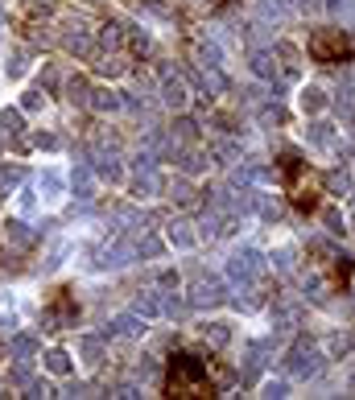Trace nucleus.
Returning <instances> with one entry per match:
<instances>
[{"mask_svg":"<svg viewBox=\"0 0 355 400\" xmlns=\"http://www.w3.org/2000/svg\"><path fill=\"white\" fill-rule=\"evenodd\" d=\"M46 372H50V376H71L74 359L67 351H46Z\"/></svg>","mask_w":355,"mask_h":400,"instance_id":"obj_17","label":"nucleus"},{"mask_svg":"<svg viewBox=\"0 0 355 400\" xmlns=\"http://www.w3.org/2000/svg\"><path fill=\"white\" fill-rule=\"evenodd\" d=\"M166 239L174 244V248H194V244H198V236L190 232V223H169Z\"/></svg>","mask_w":355,"mask_h":400,"instance_id":"obj_19","label":"nucleus"},{"mask_svg":"<svg viewBox=\"0 0 355 400\" xmlns=\"http://www.w3.org/2000/svg\"><path fill=\"white\" fill-rule=\"evenodd\" d=\"M203 338H207L211 347H223V343L232 338V330L223 326V322H211V326H203Z\"/></svg>","mask_w":355,"mask_h":400,"instance_id":"obj_29","label":"nucleus"},{"mask_svg":"<svg viewBox=\"0 0 355 400\" xmlns=\"http://www.w3.org/2000/svg\"><path fill=\"white\" fill-rule=\"evenodd\" d=\"M0 128H4L9 137H21V132H25L21 112H17V108H4V112H0Z\"/></svg>","mask_w":355,"mask_h":400,"instance_id":"obj_24","label":"nucleus"},{"mask_svg":"<svg viewBox=\"0 0 355 400\" xmlns=\"http://www.w3.org/2000/svg\"><path fill=\"white\" fill-rule=\"evenodd\" d=\"M322 223H327V232H331V236H343V232H347V227H343V215H339V211H327V215H322Z\"/></svg>","mask_w":355,"mask_h":400,"instance_id":"obj_37","label":"nucleus"},{"mask_svg":"<svg viewBox=\"0 0 355 400\" xmlns=\"http://www.w3.org/2000/svg\"><path fill=\"white\" fill-rule=\"evenodd\" d=\"M302 108H306V112H322V108H327L322 87H306V91H302Z\"/></svg>","mask_w":355,"mask_h":400,"instance_id":"obj_27","label":"nucleus"},{"mask_svg":"<svg viewBox=\"0 0 355 400\" xmlns=\"http://www.w3.org/2000/svg\"><path fill=\"white\" fill-rule=\"evenodd\" d=\"M186 99H190V91H186V83H182L178 74L162 83V103H166V108H186Z\"/></svg>","mask_w":355,"mask_h":400,"instance_id":"obj_10","label":"nucleus"},{"mask_svg":"<svg viewBox=\"0 0 355 400\" xmlns=\"http://www.w3.org/2000/svg\"><path fill=\"white\" fill-rule=\"evenodd\" d=\"M87 103H91L95 112H116V108H120V91H108V87H99V91L87 95Z\"/></svg>","mask_w":355,"mask_h":400,"instance_id":"obj_18","label":"nucleus"},{"mask_svg":"<svg viewBox=\"0 0 355 400\" xmlns=\"http://www.w3.org/2000/svg\"><path fill=\"white\" fill-rule=\"evenodd\" d=\"M141 13H145V17H157V21H169V8H166V4H157V0H145Z\"/></svg>","mask_w":355,"mask_h":400,"instance_id":"obj_35","label":"nucleus"},{"mask_svg":"<svg viewBox=\"0 0 355 400\" xmlns=\"http://www.w3.org/2000/svg\"><path fill=\"white\" fill-rule=\"evenodd\" d=\"M169 198H174V202H182V207H194V202H198V198H194V186H190L186 178H182V182H174V194H169Z\"/></svg>","mask_w":355,"mask_h":400,"instance_id":"obj_30","label":"nucleus"},{"mask_svg":"<svg viewBox=\"0 0 355 400\" xmlns=\"http://www.w3.org/2000/svg\"><path fill=\"white\" fill-rule=\"evenodd\" d=\"M95 71H99V74H124V71H128V62H124V58H120V54H112V58H108V54H103V58H99V62H95Z\"/></svg>","mask_w":355,"mask_h":400,"instance_id":"obj_26","label":"nucleus"},{"mask_svg":"<svg viewBox=\"0 0 355 400\" xmlns=\"http://www.w3.org/2000/svg\"><path fill=\"white\" fill-rule=\"evenodd\" d=\"M264 396H285V384L281 379H269V384H264Z\"/></svg>","mask_w":355,"mask_h":400,"instance_id":"obj_44","label":"nucleus"},{"mask_svg":"<svg viewBox=\"0 0 355 400\" xmlns=\"http://www.w3.org/2000/svg\"><path fill=\"white\" fill-rule=\"evenodd\" d=\"M128 42H133V50H149V33L133 29V33H128Z\"/></svg>","mask_w":355,"mask_h":400,"instance_id":"obj_42","label":"nucleus"},{"mask_svg":"<svg viewBox=\"0 0 355 400\" xmlns=\"http://www.w3.org/2000/svg\"><path fill=\"white\" fill-rule=\"evenodd\" d=\"M327 351H331V355H347V351H351V338H347V334H334L331 343H327Z\"/></svg>","mask_w":355,"mask_h":400,"instance_id":"obj_38","label":"nucleus"},{"mask_svg":"<svg viewBox=\"0 0 355 400\" xmlns=\"http://www.w3.org/2000/svg\"><path fill=\"white\" fill-rule=\"evenodd\" d=\"M162 306H166V293H157V289H145L141 297L133 302V309H137L141 318H157V314H162Z\"/></svg>","mask_w":355,"mask_h":400,"instance_id":"obj_12","label":"nucleus"},{"mask_svg":"<svg viewBox=\"0 0 355 400\" xmlns=\"http://www.w3.org/2000/svg\"><path fill=\"white\" fill-rule=\"evenodd\" d=\"M182 169H186V173H203V169H207V157H203V153H186V157H182Z\"/></svg>","mask_w":355,"mask_h":400,"instance_id":"obj_34","label":"nucleus"},{"mask_svg":"<svg viewBox=\"0 0 355 400\" xmlns=\"http://www.w3.org/2000/svg\"><path fill=\"white\" fill-rule=\"evenodd\" d=\"M33 351H38V338H33V334H13V338H9V355H13V359L29 363Z\"/></svg>","mask_w":355,"mask_h":400,"instance_id":"obj_15","label":"nucleus"},{"mask_svg":"<svg viewBox=\"0 0 355 400\" xmlns=\"http://www.w3.org/2000/svg\"><path fill=\"white\" fill-rule=\"evenodd\" d=\"M4 239H13L17 248H33L38 232H29V223H25V219H9V223H4Z\"/></svg>","mask_w":355,"mask_h":400,"instance_id":"obj_13","label":"nucleus"},{"mask_svg":"<svg viewBox=\"0 0 355 400\" xmlns=\"http://www.w3.org/2000/svg\"><path fill=\"white\" fill-rule=\"evenodd\" d=\"M261 13L273 17V21H281L285 13H289V0H261Z\"/></svg>","mask_w":355,"mask_h":400,"instance_id":"obj_33","label":"nucleus"},{"mask_svg":"<svg viewBox=\"0 0 355 400\" xmlns=\"http://www.w3.org/2000/svg\"><path fill=\"white\" fill-rule=\"evenodd\" d=\"M25 396H54V392H50V384H46V379H33Z\"/></svg>","mask_w":355,"mask_h":400,"instance_id":"obj_40","label":"nucleus"},{"mask_svg":"<svg viewBox=\"0 0 355 400\" xmlns=\"http://www.w3.org/2000/svg\"><path fill=\"white\" fill-rule=\"evenodd\" d=\"M99 42H103V50H120V46H124V33H120V25H103Z\"/></svg>","mask_w":355,"mask_h":400,"instance_id":"obj_31","label":"nucleus"},{"mask_svg":"<svg viewBox=\"0 0 355 400\" xmlns=\"http://www.w3.org/2000/svg\"><path fill=\"white\" fill-rule=\"evenodd\" d=\"M95 173H99V178H108V182H120V178H124V169H120L112 157H95Z\"/></svg>","mask_w":355,"mask_h":400,"instance_id":"obj_25","label":"nucleus"},{"mask_svg":"<svg viewBox=\"0 0 355 400\" xmlns=\"http://www.w3.org/2000/svg\"><path fill=\"white\" fill-rule=\"evenodd\" d=\"M343 4H347V0H327V8H331V13H339Z\"/></svg>","mask_w":355,"mask_h":400,"instance_id":"obj_47","label":"nucleus"},{"mask_svg":"<svg viewBox=\"0 0 355 400\" xmlns=\"http://www.w3.org/2000/svg\"><path fill=\"white\" fill-rule=\"evenodd\" d=\"M145 330H149V326H145V318L133 309V314H120L116 322L103 330V338H116V334H120V338H141Z\"/></svg>","mask_w":355,"mask_h":400,"instance_id":"obj_5","label":"nucleus"},{"mask_svg":"<svg viewBox=\"0 0 355 400\" xmlns=\"http://www.w3.org/2000/svg\"><path fill=\"white\" fill-rule=\"evenodd\" d=\"M219 302H223V281H219V277L198 281L194 293H190V306H219Z\"/></svg>","mask_w":355,"mask_h":400,"instance_id":"obj_6","label":"nucleus"},{"mask_svg":"<svg viewBox=\"0 0 355 400\" xmlns=\"http://www.w3.org/2000/svg\"><path fill=\"white\" fill-rule=\"evenodd\" d=\"M71 190H74V198H79V202H91V198H95L91 165H74V169H71Z\"/></svg>","mask_w":355,"mask_h":400,"instance_id":"obj_7","label":"nucleus"},{"mask_svg":"<svg viewBox=\"0 0 355 400\" xmlns=\"http://www.w3.org/2000/svg\"><path fill=\"white\" fill-rule=\"evenodd\" d=\"M252 74L273 79V74H277V54H264V50H257V54H252Z\"/></svg>","mask_w":355,"mask_h":400,"instance_id":"obj_22","label":"nucleus"},{"mask_svg":"<svg viewBox=\"0 0 355 400\" xmlns=\"http://www.w3.org/2000/svg\"><path fill=\"white\" fill-rule=\"evenodd\" d=\"M351 223H355V202H351Z\"/></svg>","mask_w":355,"mask_h":400,"instance_id":"obj_48","label":"nucleus"},{"mask_svg":"<svg viewBox=\"0 0 355 400\" xmlns=\"http://www.w3.org/2000/svg\"><path fill=\"white\" fill-rule=\"evenodd\" d=\"M327 186H331V194H347L351 190V173L347 169H334L331 178H327Z\"/></svg>","mask_w":355,"mask_h":400,"instance_id":"obj_32","label":"nucleus"},{"mask_svg":"<svg viewBox=\"0 0 355 400\" xmlns=\"http://www.w3.org/2000/svg\"><path fill=\"white\" fill-rule=\"evenodd\" d=\"M137 198H153V194H157V190H162V178H157V173H153V169H141V178H137Z\"/></svg>","mask_w":355,"mask_h":400,"instance_id":"obj_23","label":"nucleus"},{"mask_svg":"<svg viewBox=\"0 0 355 400\" xmlns=\"http://www.w3.org/2000/svg\"><path fill=\"white\" fill-rule=\"evenodd\" d=\"M74 318H79V309L71 306V302H58V306L46 314V330H62V326H71Z\"/></svg>","mask_w":355,"mask_h":400,"instance_id":"obj_14","label":"nucleus"},{"mask_svg":"<svg viewBox=\"0 0 355 400\" xmlns=\"http://www.w3.org/2000/svg\"><path fill=\"white\" fill-rule=\"evenodd\" d=\"M174 128H178V137H182V141H190V137H194V128H198V124H194V120H178V124H174Z\"/></svg>","mask_w":355,"mask_h":400,"instance_id":"obj_41","label":"nucleus"},{"mask_svg":"<svg viewBox=\"0 0 355 400\" xmlns=\"http://www.w3.org/2000/svg\"><path fill=\"white\" fill-rule=\"evenodd\" d=\"M285 372H289L293 379H314L318 372H322V351L310 347V343L289 347V355H285Z\"/></svg>","mask_w":355,"mask_h":400,"instance_id":"obj_2","label":"nucleus"},{"mask_svg":"<svg viewBox=\"0 0 355 400\" xmlns=\"http://www.w3.org/2000/svg\"><path fill=\"white\" fill-rule=\"evenodd\" d=\"M21 108H25V112H42V108H46V95H42V91H25Z\"/></svg>","mask_w":355,"mask_h":400,"instance_id":"obj_36","label":"nucleus"},{"mask_svg":"<svg viewBox=\"0 0 355 400\" xmlns=\"http://www.w3.org/2000/svg\"><path fill=\"white\" fill-rule=\"evenodd\" d=\"M310 54H314V62H339V58L351 54V42H347L339 29H318V33L310 38Z\"/></svg>","mask_w":355,"mask_h":400,"instance_id":"obj_3","label":"nucleus"},{"mask_svg":"<svg viewBox=\"0 0 355 400\" xmlns=\"http://www.w3.org/2000/svg\"><path fill=\"white\" fill-rule=\"evenodd\" d=\"M87 95H91V87H87V79H83V74L67 83V99H71V103H87Z\"/></svg>","mask_w":355,"mask_h":400,"instance_id":"obj_28","label":"nucleus"},{"mask_svg":"<svg viewBox=\"0 0 355 400\" xmlns=\"http://www.w3.org/2000/svg\"><path fill=\"white\" fill-rule=\"evenodd\" d=\"M257 211H261V219L264 223H277V219H281V202H277V198H273V194H257Z\"/></svg>","mask_w":355,"mask_h":400,"instance_id":"obj_21","label":"nucleus"},{"mask_svg":"<svg viewBox=\"0 0 355 400\" xmlns=\"http://www.w3.org/2000/svg\"><path fill=\"white\" fill-rule=\"evenodd\" d=\"M25 71H29V50L17 46L13 54H9V62H4V74H9V79H21Z\"/></svg>","mask_w":355,"mask_h":400,"instance_id":"obj_20","label":"nucleus"},{"mask_svg":"<svg viewBox=\"0 0 355 400\" xmlns=\"http://www.w3.org/2000/svg\"><path fill=\"white\" fill-rule=\"evenodd\" d=\"M79 355H83V363H99L103 359V334H83L79 338Z\"/></svg>","mask_w":355,"mask_h":400,"instance_id":"obj_16","label":"nucleus"},{"mask_svg":"<svg viewBox=\"0 0 355 400\" xmlns=\"http://www.w3.org/2000/svg\"><path fill=\"white\" fill-rule=\"evenodd\" d=\"M174 396H198V392H211V379H207V363L194 359V355H174Z\"/></svg>","mask_w":355,"mask_h":400,"instance_id":"obj_1","label":"nucleus"},{"mask_svg":"<svg viewBox=\"0 0 355 400\" xmlns=\"http://www.w3.org/2000/svg\"><path fill=\"white\" fill-rule=\"evenodd\" d=\"M33 207H38L33 190H21V198H17V211H21V215H33Z\"/></svg>","mask_w":355,"mask_h":400,"instance_id":"obj_39","label":"nucleus"},{"mask_svg":"<svg viewBox=\"0 0 355 400\" xmlns=\"http://www.w3.org/2000/svg\"><path fill=\"white\" fill-rule=\"evenodd\" d=\"M273 54H277V58H285V62H293V58H298V46H289V42H281V46L273 50Z\"/></svg>","mask_w":355,"mask_h":400,"instance_id":"obj_43","label":"nucleus"},{"mask_svg":"<svg viewBox=\"0 0 355 400\" xmlns=\"http://www.w3.org/2000/svg\"><path fill=\"white\" fill-rule=\"evenodd\" d=\"M264 268H269V264H264V256L257 252V248H240L236 256L227 260V277H232L236 285H252V281H261V277H264Z\"/></svg>","mask_w":355,"mask_h":400,"instance_id":"obj_4","label":"nucleus"},{"mask_svg":"<svg viewBox=\"0 0 355 400\" xmlns=\"http://www.w3.org/2000/svg\"><path fill=\"white\" fill-rule=\"evenodd\" d=\"M306 141L318 144V149H334V144H339V128L318 120V124H310V128H306Z\"/></svg>","mask_w":355,"mask_h":400,"instance_id":"obj_11","label":"nucleus"},{"mask_svg":"<svg viewBox=\"0 0 355 400\" xmlns=\"http://www.w3.org/2000/svg\"><path fill=\"white\" fill-rule=\"evenodd\" d=\"M33 144H38V149H54V137H50V132H33Z\"/></svg>","mask_w":355,"mask_h":400,"instance_id":"obj_45","label":"nucleus"},{"mask_svg":"<svg viewBox=\"0 0 355 400\" xmlns=\"http://www.w3.org/2000/svg\"><path fill=\"white\" fill-rule=\"evenodd\" d=\"M215 376H219L223 388H227V384H236V372H232V367H215Z\"/></svg>","mask_w":355,"mask_h":400,"instance_id":"obj_46","label":"nucleus"},{"mask_svg":"<svg viewBox=\"0 0 355 400\" xmlns=\"http://www.w3.org/2000/svg\"><path fill=\"white\" fill-rule=\"evenodd\" d=\"M62 50L74 54V58H91V33H87V29H71V33H62Z\"/></svg>","mask_w":355,"mask_h":400,"instance_id":"obj_9","label":"nucleus"},{"mask_svg":"<svg viewBox=\"0 0 355 400\" xmlns=\"http://www.w3.org/2000/svg\"><path fill=\"white\" fill-rule=\"evenodd\" d=\"M38 190H42V198L58 202V198L67 194V178H62L58 169H42V178H38Z\"/></svg>","mask_w":355,"mask_h":400,"instance_id":"obj_8","label":"nucleus"}]
</instances>
